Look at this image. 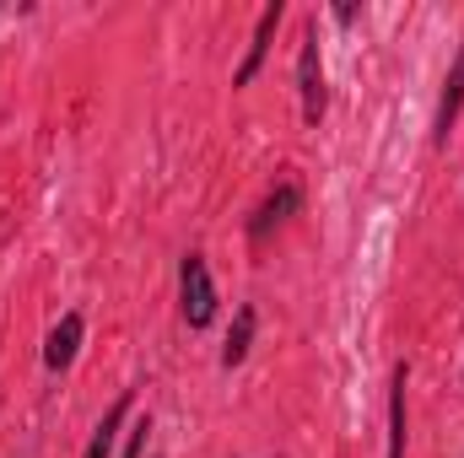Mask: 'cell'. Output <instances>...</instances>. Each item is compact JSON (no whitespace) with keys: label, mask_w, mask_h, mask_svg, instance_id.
I'll list each match as a JSON object with an SVG mask.
<instances>
[{"label":"cell","mask_w":464,"mask_h":458,"mask_svg":"<svg viewBox=\"0 0 464 458\" xmlns=\"http://www.w3.org/2000/svg\"><path fill=\"white\" fill-rule=\"evenodd\" d=\"M179 302H184V324L189 329H206L217 319V286H211V270H206L200 253H189L184 270H179Z\"/></svg>","instance_id":"6da1fadb"},{"label":"cell","mask_w":464,"mask_h":458,"mask_svg":"<svg viewBox=\"0 0 464 458\" xmlns=\"http://www.w3.org/2000/svg\"><path fill=\"white\" fill-rule=\"evenodd\" d=\"M297 92H303V119L319 129V119L330 109V92H324V60H319V38L314 33H308L303 60H297Z\"/></svg>","instance_id":"7a4b0ae2"},{"label":"cell","mask_w":464,"mask_h":458,"mask_svg":"<svg viewBox=\"0 0 464 458\" xmlns=\"http://www.w3.org/2000/svg\"><path fill=\"white\" fill-rule=\"evenodd\" d=\"M76 345H82V313H65V319L49 329V340H44V361H49V372H65V367L76 361Z\"/></svg>","instance_id":"3957f363"},{"label":"cell","mask_w":464,"mask_h":458,"mask_svg":"<svg viewBox=\"0 0 464 458\" xmlns=\"http://www.w3.org/2000/svg\"><path fill=\"white\" fill-rule=\"evenodd\" d=\"M276 27H281V0H276V5H265V16H259V27H254V43H248V60H243V65H237V76H232L237 87H248V81H254V71L265 65Z\"/></svg>","instance_id":"277c9868"},{"label":"cell","mask_w":464,"mask_h":458,"mask_svg":"<svg viewBox=\"0 0 464 458\" xmlns=\"http://www.w3.org/2000/svg\"><path fill=\"white\" fill-rule=\"evenodd\" d=\"M297 205H303V195H297L292 184H281V189H276V195H270V200L259 205V216L248 222V232H254V243H265V237H270V227H281V222H286V216H292Z\"/></svg>","instance_id":"5b68a950"},{"label":"cell","mask_w":464,"mask_h":458,"mask_svg":"<svg viewBox=\"0 0 464 458\" xmlns=\"http://www.w3.org/2000/svg\"><path fill=\"white\" fill-rule=\"evenodd\" d=\"M459 103H464V43H459V54H454L449 81H443V103H438V146H449V129H454V119H459Z\"/></svg>","instance_id":"8992f818"},{"label":"cell","mask_w":464,"mask_h":458,"mask_svg":"<svg viewBox=\"0 0 464 458\" xmlns=\"http://www.w3.org/2000/svg\"><path fill=\"white\" fill-rule=\"evenodd\" d=\"M389 458H405V367H394V405H389Z\"/></svg>","instance_id":"52a82bcc"},{"label":"cell","mask_w":464,"mask_h":458,"mask_svg":"<svg viewBox=\"0 0 464 458\" xmlns=\"http://www.w3.org/2000/svg\"><path fill=\"white\" fill-rule=\"evenodd\" d=\"M124 415H130V394H124L114 410L103 415V426L92 432V443H87V458H109V453H114V437H119V421H124Z\"/></svg>","instance_id":"ba28073f"},{"label":"cell","mask_w":464,"mask_h":458,"mask_svg":"<svg viewBox=\"0 0 464 458\" xmlns=\"http://www.w3.org/2000/svg\"><path fill=\"white\" fill-rule=\"evenodd\" d=\"M248 345H254V308H237V324H232L227 345H222V367H237L248 356Z\"/></svg>","instance_id":"9c48e42d"},{"label":"cell","mask_w":464,"mask_h":458,"mask_svg":"<svg viewBox=\"0 0 464 458\" xmlns=\"http://www.w3.org/2000/svg\"><path fill=\"white\" fill-rule=\"evenodd\" d=\"M146 437H151V421L140 415V421H135V432H130V448H124V458H140V453H146Z\"/></svg>","instance_id":"30bf717a"}]
</instances>
